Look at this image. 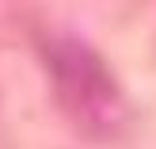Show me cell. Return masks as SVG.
<instances>
[{
    "instance_id": "1",
    "label": "cell",
    "mask_w": 156,
    "mask_h": 149,
    "mask_svg": "<svg viewBox=\"0 0 156 149\" xmlns=\"http://www.w3.org/2000/svg\"><path fill=\"white\" fill-rule=\"evenodd\" d=\"M53 73L61 76L69 103L80 107L84 119H91V122L111 119L114 103H118V88L91 50H84L80 42H61L53 50Z\"/></svg>"
}]
</instances>
